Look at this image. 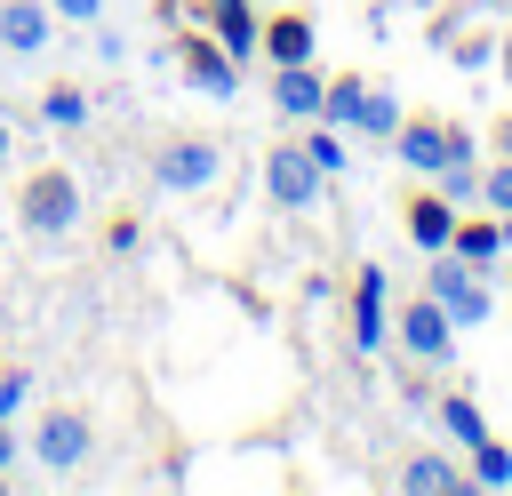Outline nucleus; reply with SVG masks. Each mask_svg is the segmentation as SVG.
Instances as JSON below:
<instances>
[{
  "label": "nucleus",
  "instance_id": "nucleus-3",
  "mask_svg": "<svg viewBox=\"0 0 512 496\" xmlns=\"http://www.w3.org/2000/svg\"><path fill=\"white\" fill-rule=\"evenodd\" d=\"M224 176V144L216 136H160V152H152V184L160 192H208Z\"/></svg>",
  "mask_w": 512,
  "mask_h": 496
},
{
  "label": "nucleus",
  "instance_id": "nucleus-7",
  "mask_svg": "<svg viewBox=\"0 0 512 496\" xmlns=\"http://www.w3.org/2000/svg\"><path fill=\"white\" fill-rule=\"evenodd\" d=\"M392 336L408 344V360H448V352H456V320H448L432 296H416V304L392 320Z\"/></svg>",
  "mask_w": 512,
  "mask_h": 496
},
{
  "label": "nucleus",
  "instance_id": "nucleus-19",
  "mask_svg": "<svg viewBox=\"0 0 512 496\" xmlns=\"http://www.w3.org/2000/svg\"><path fill=\"white\" fill-rule=\"evenodd\" d=\"M40 120H48L56 136H72V128H88V96H80L72 80H56V88H40Z\"/></svg>",
  "mask_w": 512,
  "mask_h": 496
},
{
  "label": "nucleus",
  "instance_id": "nucleus-22",
  "mask_svg": "<svg viewBox=\"0 0 512 496\" xmlns=\"http://www.w3.org/2000/svg\"><path fill=\"white\" fill-rule=\"evenodd\" d=\"M304 152H312V168L320 176H344V128H328V120H312V136H296Z\"/></svg>",
  "mask_w": 512,
  "mask_h": 496
},
{
  "label": "nucleus",
  "instance_id": "nucleus-18",
  "mask_svg": "<svg viewBox=\"0 0 512 496\" xmlns=\"http://www.w3.org/2000/svg\"><path fill=\"white\" fill-rule=\"evenodd\" d=\"M440 432H448L456 448L488 440V416H480V400H472V392H440Z\"/></svg>",
  "mask_w": 512,
  "mask_h": 496
},
{
  "label": "nucleus",
  "instance_id": "nucleus-8",
  "mask_svg": "<svg viewBox=\"0 0 512 496\" xmlns=\"http://www.w3.org/2000/svg\"><path fill=\"white\" fill-rule=\"evenodd\" d=\"M320 88H328L320 64H272V112L280 120H320Z\"/></svg>",
  "mask_w": 512,
  "mask_h": 496
},
{
  "label": "nucleus",
  "instance_id": "nucleus-12",
  "mask_svg": "<svg viewBox=\"0 0 512 496\" xmlns=\"http://www.w3.org/2000/svg\"><path fill=\"white\" fill-rule=\"evenodd\" d=\"M192 16H208V32H216V40H224L240 64H248V56H256V40H264V24H256V0H200Z\"/></svg>",
  "mask_w": 512,
  "mask_h": 496
},
{
  "label": "nucleus",
  "instance_id": "nucleus-9",
  "mask_svg": "<svg viewBox=\"0 0 512 496\" xmlns=\"http://www.w3.org/2000/svg\"><path fill=\"white\" fill-rule=\"evenodd\" d=\"M56 32V8L48 0H0V48L8 56H40Z\"/></svg>",
  "mask_w": 512,
  "mask_h": 496
},
{
  "label": "nucleus",
  "instance_id": "nucleus-24",
  "mask_svg": "<svg viewBox=\"0 0 512 496\" xmlns=\"http://www.w3.org/2000/svg\"><path fill=\"white\" fill-rule=\"evenodd\" d=\"M480 208H496V216H512V160H496V168L480 176Z\"/></svg>",
  "mask_w": 512,
  "mask_h": 496
},
{
  "label": "nucleus",
  "instance_id": "nucleus-6",
  "mask_svg": "<svg viewBox=\"0 0 512 496\" xmlns=\"http://www.w3.org/2000/svg\"><path fill=\"white\" fill-rule=\"evenodd\" d=\"M176 64H184V80H192L200 96H216V104H232V96H240V56H232L216 32H184Z\"/></svg>",
  "mask_w": 512,
  "mask_h": 496
},
{
  "label": "nucleus",
  "instance_id": "nucleus-1",
  "mask_svg": "<svg viewBox=\"0 0 512 496\" xmlns=\"http://www.w3.org/2000/svg\"><path fill=\"white\" fill-rule=\"evenodd\" d=\"M80 216H88V200H80V176H72V168H32V176H24L16 224H24L32 240H64Z\"/></svg>",
  "mask_w": 512,
  "mask_h": 496
},
{
  "label": "nucleus",
  "instance_id": "nucleus-11",
  "mask_svg": "<svg viewBox=\"0 0 512 496\" xmlns=\"http://www.w3.org/2000/svg\"><path fill=\"white\" fill-rule=\"evenodd\" d=\"M384 336H392V320H384V272L360 264V280H352V352H376Z\"/></svg>",
  "mask_w": 512,
  "mask_h": 496
},
{
  "label": "nucleus",
  "instance_id": "nucleus-31",
  "mask_svg": "<svg viewBox=\"0 0 512 496\" xmlns=\"http://www.w3.org/2000/svg\"><path fill=\"white\" fill-rule=\"evenodd\" d=\"M16 160V128H8V112H0V168Z\"/></svg>",
  "mask_w": 512,
  "mask_h": 496
},
{
  "label": "nucleus",
  "instance_id": "nucleus-5",
  "mask_svg": "<svg viewBox=\"0 0 512 496\" xmlns=\"http://www.w3.org/2000/svg\"><path fill=\"white\" fill-rule=\"evenodd\" d=\"M320 192H328V176L312 168V152H304L296 136L264 152V200H272V208H288V216H304V208H320Z\"/></svg>",
  "mask_w": 512,
  "mask_h": 496
},
{
  "label": "nucleus",
  "instance_id": "nucleus-10",
  "mask_svg": "<svg viewBox=\"0 0 512 496\" xmlns=\"http://www.w3.org/2000/svg\"><path fill=\"white\" fill-rule=\"evenodd\" d=\"M392 152H400L408 176H440V168H448V120H400Z\"/></svg>",
  "mask_w": 512,
  "mask_h": 496
},
{
  "label": "nucleus",
  "instance_id": "nucleus-29",
  "mask_svg": "<svg viewBox=\"0 0 512 496\" xmlns=\"http://www.w3.org/2000/svg\"><path fill=\"white\" fill-rule=\"evenodd\" d=\"M112 248H120V256H136V248H144V232H136V216H112Z\"/></svg>",
  "mask_w": 512,
  "mask_h": 496
},
{
  "label": "nucleus",
  "instance_id": "nucleus-14",
  "mask_svg": "<svg viewBox=\"0 0 512 496\" xmlns=\"http://www.w3.org/2000/svg\"><path fill=\"white\" fill-rule=\"evenodd\" d=\"M256 56H264V64H312V16H288V8H280V16L264 24Z\"/></svg>",
  "mask_w": 512,
  "mask_h": 496
},
{
  "label": "nucleus",
  "instance_id": "nucleus-16",
  "mask_svg": "<svg viewBox=\"0 0 512 496\" xmlns=\"http://www.w3.org/2000/svg\"><path fill=\"white\" fill-rule=\"evenodd\" d=\"M400 120H408V112H400V96H392V88H368V96H360V112H352V136L392 144V136H400Z\"/></svg>",
  "mask_w": 512,
  "mask_h": 496
},
{
  "label": "nucleus",
  "instance_id": "nucleus-15",
  "mask_svg": "<svg viewBox=\"0 0 512 496\" xmlns=\"http://www.w3.org/2000/svg\"><path fill=\"white\" fill-rule=\"evenodd\" d=\"M400 488H408V496H464L472 472L448 464V456H408V464H400Z\"/></svg>",
  "mask_w": 512,
  "mask_h": 496
},
{
  "label": "nucleus",
  "instance_id": "nucleus-26",
  "mask_svg": "<svg viewBox=\"0 0 512 496\" xmlns=\"http://www.w3.org/2000/svg\"><path fill=\"white\" fill-rule=\"evenodd\" d=\"M456 64H464V72H480V64H496V40H488V32H480V40H464V48H456Z\"/></svg>",
  "mask_w": 512,
  "mask_h": 496
},
{
  "label": "nucleus",
  "instance_id": "nucleus-23",
  "mask_svg": "<svg viewBox=\"0 0 512 496\" xmlns=\"http://www.w3.org/2000/svg\"><path fill=\"white\" fill-rule=\"evenodd\" d=\"M432 184H440V192H448L456 208H472V200H480V160H448V168H440Z\"/></svg>",
  "mask_w": 512,
  "mask_h": 496
},
{
  "label": "nucleus",
  "instance_id": "nucleus-28",
  "mask_svg": "<svg viewBox=\"0 0 512 496\" xmlns=\"http://www.w3.org/2000/svg\"><path fill=\"white\" fill-rule=\"evenodd\" d=\"M16 464H24V432H16V424H0V480H8Z\"/></svg>",
  "mask_w": 512,
  "mask_h": 496
},
{
  "label": "nucleus",
  "instance_id": "nucleus-13",
  "mask_svg": "<svg viewBox=\"0 0 512 496\" xmlns=\"http://www.w3.org/2000/svg\"><path fill=\"white\" fill-rule=\"evenodd\" d=\"M408 240H416L424 256H440V248L456 240V200H448V192H416V200H408Z\"/></svg>",
  "mask_w": 512,
  "mask_h": 496
},
{
  "label": "nucleus",
  "instance_id": "nucleus-30",
  "mask_svg": "<svg viewBox=\"0 0 512 496\" xmlns=\"http://www.w3.org/2000/svg\"><path fill=\"white\" fill-rule=\"evenodd\" d=\"M488 136H496V160H512V120H496Z\"/></svg>",
  "mask_w": 512,
  "mask_h": 496
},
{
  "label": "nucleus",
  "instance_id": "nucleus-4",
  "mask_svg": "<svg viewBox=\"0 0 512 496\" xmlns=\"http://www.w3.org/2000/svg\"><path fill=\"white\" fill-rule=\"evenodd\" d=\"M424 296H432V304H440L456 328H480V320H488V304H496V296H488V280H480V264H464L456 248H440V256H432Z\"/></svg>",
  "mask_w": 512,
  "mask_h": 496
},
{
  "label": "nucleus",
  "instance_id": "nucleus-17",
  "mask_svg": "<svg viewBox=\"0 0 512 496\" xmlns=\"http://www.w3.org/2000/svg\"><path fill=\"white\" fill-rule=\"evenodd\" d=\"M448 248H456L464 264H480V272H488V264L504 256V224H488V216H472V224H464V216H456V240H448Z\"/></svg>",
  "mask_w": 512,
  "mask_h": 496
},
{
  "label": "nucleus",
  "instance_id": "nucleus-32",
  "mask_svg": "<svg viewBox=\"0 0 512 496\" xmlns=\"http://www.w3.org/2000/svg\"><path fill=\"white\" fill-rule=\"evenodd\" d=\"M496 72H504V80H512V32H504V40H496Z\"/></svg>",
  "mask_w": 512,
  "mask_h": 496
},
{
  "label": "nucleus",
  "instance_id": "nucleus-27",
  "mask_svg": "<svg viewBox=\"0 0 512 496\" xmlns=\"http://www.w3.org/2000/svg\"><path fill=\"white\" fill-rule=\"evenodd\" d=\"M48 8H56L64 24H96V16H104V0H48Z\"/></svg>",
  "mask_w": 512,
  "mask_h": 496
},
{
  "label": "nucleus",
  "instance_id": "nucleus-21",
  "mask_svg": "<svg viewBox=\"0 0 512 496\" xmlns=\"http://www.w3.org/2000/svg\"><path fill=\"white\" fill-rule=\"evenodd\" d=\"M360 96H368V80H360V72H336V80L320 88V120H328V128H352Z\"/></svg>",
  "mask_w": 512,
  "mask_h": 496
},
{
  "label": "nucleus",
  "instance_id": "nucleus-20",
  "mask_svg": "<svg viewBox=\"0 0 512 496\" xmlns=\"http://www.w3.org/2000/svg\"><path fill=\"white\" fill-rule=\"evenodd\" d=\"M464 456H472V464H464V472H472V488H512V448H504L496 432H488V440H472Z\"/></svg>",
  "mask_w": 512,
  "mask_h": 496
},
{
  "label": "nucleus",
  "instance_id": "nucleus-2",
  "mask_svg": "<svg viewBox=\"0 0 512 496\" xmlns=\"http://www.w3.org/2000/svg\"><path fill=\"white\" fill-rule=\"evenodd\" d=\"M24 456L40 464V472H80L88 456H96V424H88V408H48L32 432H24Z\"/></svg>",
  "mask_w": 512,
  "mask_h": 496
},
{
  "label": "nucleus",
  "instance_id": "nucleus-25",
  "mask_svg": "<svg viewBox=\"0 0 512 496\" xmlns=\"http://www.w3.org/2000/svg\"><path fill=\"white\" fill-rule=\"evenodd\" d=\"M24 400H32V376H24V368H0V424H16Z\"/></svg>",
  "mask_w": 512,
  "mask_h": 496
}]
</instances>
